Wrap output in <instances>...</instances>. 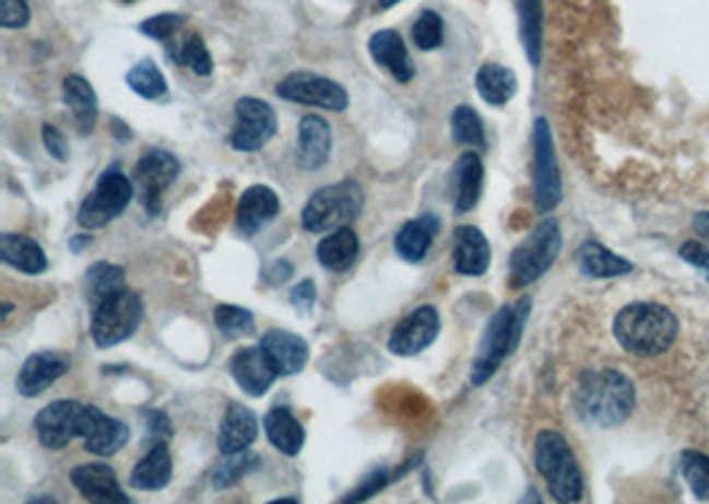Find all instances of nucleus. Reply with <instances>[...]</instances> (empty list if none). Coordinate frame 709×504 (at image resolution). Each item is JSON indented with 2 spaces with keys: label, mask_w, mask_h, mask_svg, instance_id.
Masks as SVG:
<instances>
[{
  "label": "nucleus",
  "mask_w": 709,
  "mask_h": 504,
  "mask_svg": "<svg viewBox=\"0 0 709 504\" xmlns=\"http://www.w3.org/2000/svg\"><path fill=\"white\" fill-rule=\"evenodd\" d=\"M126 83L135 96L150 98V102H157V98H163L168 93V83H165L163 72H159V67L152 59L139 61L133 70H128Z\"/></svg>",
  "instance_id": "nucleus-36"
},
{
  "label": "nucleus",
  "mask_w": 709,
  "mask_h": 504,
  "mask_svg": "<svg viewBox=\"0 0 709 504\" xmlns=\"http://www.w3.org/2000/svg\"><path fill=\"white\" fill-rule=\"evenodd\" d=\"M144 420H146V435L152 438V444H157V441H165L168 435H173V422L165 412L150 409V412H144Z\"/></svg>",
  "instance_id": "nucleus-47"
},
{
  "label": "nucleus",
  "mask_w": 709,
  "mask_h": 504,
  "mask_svg": "<svg viewBox=\"0 0 709 504\" xmlns=\"http://www.w3.org/2000/svg\"><path fill=\"white\" fill-rule=\"evenodd\" d=\"M289 277H293V266L285 263V260H280V266H271L267 271L269 284H285Z\"/></svg>",
  "instance_id": "nucleus-50"
},
{
  "label": "nucleus",
  "mask_w": 709,
  "mask_h": 504,
  "mask_svg": "<svg viewBox=\"0 0 709 504\" xmlns=\"http://www.w3.org/2000/svg\"><path fill=\"white\" fill-rule=\"evenodd\" d=\"M452 260L462 277H481L492 263L489 239L476 226H458L452 234Z\"/></svg>",
  "instance_id": "nucleus-21"
},
{
  "label": "nucleus",
  "mask_w": 709,
  "mask_h": 504,
  "mask_svg": "<svg viewBox=\"0 0 709 504\" xmlns=\"http://www.w3.org/2000/svg\"><path fill=\"white\" fill-rule=\"evenodd\" d=\"M280 215V197L274 189L258 184L245 191L237 204V228L243 234H258Z\"/></svg>",
  "instance_id": "nucleus-23"
},
{
  "label": "nucleus",
  "mask_w": 709,
  "mask_h": 504,
  "mask_svg": "<svg viewBox=\"0 0 709 504\" xmlns=\"http://www.w3.org/2000/svg\"><path fill=\"white\" fill-rule=\"evenodd\" d=\"M369 56L375 59V65L391 72L397 83L404 85L415 78V61H412L404 46V37L397 30H380V33L369 37Z\"/></svg>",
  "instance_id": "nucleus-22"
},
{
  "label": "nucleus",
  "mask_w": 709,
  "mask_h": 504,
  "mask_svg": "<svg viewBox=\"0 0 709 504\" xmlns=\"http://www.w3.org/2000/svg\"><path fill=\"white\" fill-rule=\"evenodd\" d=\"M388 478H391V476H388V468L373 470L365 478V481L359 483V487L351 491L348 496H343V502L351 504V502H365V500H369V496H375V494H378V491H383V487L388 483Z\"/></svg>",
  "instance_id": "nucleus-45"
},
{
  "label": "nucleus",
  "mask_w": 709,
  "mask_h": 504,
  "mask_svg": "<svg viewBox=\"0 0 709 504\" xmlns=\"http://www.w3.org/2000/svg\"><path fill=\"white\" fill-rule=\"evenodd\" d=\"M40 136H43V146L48 149V154H51L54 160H59V163H67L70 160V144H67L64 133H61L59 128L54 126H43L40 128Z\"/></svg>",
  "instance_id": "nucleus-46"
},
{
  "label": "nucleus",
  "mask_w": 709,
  "mask_h": 504,
  "mask_svg": "<svg viewBox=\"0 0 709 504\" xmlns=\"http://www.w3.org/2000/svg\"><path fill=\"white\" fill-rule=\"evenodd\" d=\"M261 465V459H258V454L252 452H237V454H224V462L218 465V468L213 470V489L215 491H224L234 487V483L243 481L248 472H252Z\"/></svg>",
  "instance_id": "nucleus-38"
},
{
  "label": "nucleus",
  "mask_w": 709,
  "mask_h": 504,
  "mask_svg": "<svg viewBox=\"0 0 709 504\" xmlns=\"http://www.w3.org/2000/svg\"><path fill=\"white\" fill-rule=\"evenodd\" d=\"M681 258L686 260V263L694 266V269H699L701 273H707L709 279V247L699 245V242H686V245L681 247Z\"/></svg>",
  "instance_id": "nucleus-48"
},
{
  "label": "nucleus",
  "mask_w": 709,
  "mask_h": 504,
  "mask_svg": "<svg viewBox=\"0 0 709 504\" xmlns=\"http://www.w3.org/2000/svg\"><path fill=\"white\" fill-rule=\"evenodd\" d=\"M436 234H439V221L430 213H425L415 218V221H406L399 228L393 247H397L399 258L406 260V263H421V260H425V255H428L430 245H434Z\"/></svg>",
  "instance_id": "nucleus-26"
},
{
  "label": "nucleus",
  "mask_w": 709,
  "mask_h": 504,
  "mask_svg": "<svg viewBox=\"0 0 709 504\" xmlns=\"http://www.w3.org/2000/svg\"><path fill=\"white\" fill-rule=\"evenodd\" d=\"M481 189H484V163L478 152H465L454 163V210L462 215L476 208Z\"/></svg>",
  "instance_id": "nucleus-30"
},
{
  "label": "nucleus",
  "mask_w": 709,
  "mask_h": 504,
  "mask_svg": "<svg viewBox=\"0 0 709 504\" xmlns=\"http://www.w3.org/2000/svg\"><path fill=\"white\" fill-rule=\"evenodd\" d=\"M276 96L285 98V102L306 104V107H319L327 112H345L351 104L348 91H345L341 83L314 72L287 74V78L276 85Z\"/></svg>",
  "instance_id": "nucleus-10"
},
{
  "label": "nucleus",
  "mask_w": 709,
  "mask_h": 504,
  "mask_svg": "<svg viewBox=\"0 0 709 504\" xmlns=\"http://www.w3.org/2000/svg\"><path fill=\"white\" fill-rule=\"evenodd\" d=\"M439 332H441L439 310L434 306H421L393 327L391 338H388V351H391L393 356H402V359L417 356V353H423L425 348L434 345V340L439 338Z\"/></svg>",
  "instance_id": "nucleus-14"
},
{
  "label": "nucleus",
  "mask_w": 709,
  "mask_h": 504,
  "mask_svg": "<svg viewBox=\"0 0 709 504\" xmlns=\"http://www.w3.org/2000/svg\"><path fill=\"white\" fill-rule=\"evenodd\" d=\"M168 56L173 61H176V65L187 67V70L200 74V78L213 74V59H211V54H208L205 40H202L200 35L181 37L176 46H168Z\"/></svg>",
  "instance_id": "nucleus-35"
},
{
  "label": "nucleus",
  "mask_w": 709,
  "mask_h": 504,
  "mask_svg": "<svg viewBox=\"0 0 709 504\" xmlns=\"http://www.w3.org/2000/svg\"><path fill=\"white\" fill-rule=\"evenodd\" d=\"M229 372L232 377L237 379L239 388L252 398L267 396L271 385H274V379L280 377V372L274 370V364H271V359L261 345L239 348L229 361Z\"/></svg>",
  "instance_id": "nucleus-15"
},
{
  "label": "nucleus",
  "mask_w": 709,
  "mask_h": 504,
  "mask_svg": "<svg viewBox=\"0 0 709 504\" xmlns=\"http://www.w3.org/2000/svg\"><path fill=\"white\" fill-rule=\"evenodd\" d=\"M173 478V457L165 441L152 444V449L135 462L131 472V487L141 491H159L170 483Z\"/></svg>",
  "instance_id": "nucleus-28"
},
{
  "label": "nucleus",
  "mask_w": 709,
  "mask_h": 504,
  "mask_svg": "<svg viewBox=\"0 0 709 504\" xmlns=\"http://www.w3.org/2000/svg\"><path fill=\"white\" fill-rule=\"evenodd\" d=\"M677 316L659 303H630L614 319L616 342L638 359L662 356L677 340Z\"/></svg>",
  "instance_id": "nucleus-1"
},
{
  "label": "nucleus",
  "mask_w": 709,
  "mask_h": 504,
  "mask_svg": "<svg viewBox=\"0 0 709 504\" xmlns=\"http://www.w3.org/2000/svg\"><path fill=\"white\" fill-rule=\"evenodd\" d=\"M141 319H144V303L135 292L126 288L94 308L91 338L98 348H115L133 338L135 329L141 327Z\"/></svg>",
  "instance_id": "nucleus-7"
},
{
  "label": "nucleus",
  "mask_w": 709,
  "mask_h": 504,
  "mask_svg": "<svg viewBox=\"0 0 709 504\" xmlns=\"http://www.w3.org/2000/svg\"><path fill=\"white\" fill-rule=\"evenodd\" d=\"M476 91L489 107H505L516 96L518 78L503 65H484L476 74Z\"/></svg>",
  "instance_id": "nucleus-33"
},
{
  "label": "nucleus",
  "mask_w": 709,
  "mask_h": 504,
  "mask_svg": "<svg viewBox=\"0 0 709 504\" xmlns=\"http://www.w3.org/2000/svg\"><path fill=\"white\" fill-rule=\"evenodd\" d=\"M70 356L59 351H38L24 359L20 375H16V390L24 398H35L46 394L59 377L70 372Z\"/></svg>",
  "instance_id": "nucleus-17"
},
{
  "label": "nucleus",
  "mask_w": 709,
  "mask_h": 504,
  "mask_svg": "<svg viewBox=\"0 0 709 504\" xmlns=\"http://www.w3.org/2000/svg\"><path fill=\"white\" fill-rule=\"evenodd\" d=\"M289 301H293V306L298 308L300 314H308V310L314 308V303H317V284H314L311 279H304L298 288L289 292Z\"/></svg>",
  "instance_id": "nucleus-49"
},
{
  "label": "nucleus",
  "mask_w": 709,
  "mask_h": 504,
  "mask_svg": "<svg viewBox=\"0 0 709 504\" xmlns=\"http://www.w3.org/2000/svg\"><path fill=\"white\" fill-rule=\"evenodd\" d=\"M234 117H237V122H234L229 144L232 149H237V152H258V149L267 146L276 136V130H280V120H276L274 109H271L263 98L243 96L237 102V107H234Z\"/></svg>",
  "instance_id": "nucleus-9"
},
{
  "label": "nucleus",
  "mask_w": 709,
  "mask_h": 504,
  "mask_svg": "<svg viewBox=\"0 0 709 504\" xmlns=\"http://www.w3.org/2000/svg\"><path fill=\"white\" fill-rule=\"evenodd\" d=\"M85 412H88V403L70 401V398L43 407L35 414V433H38L43 449L59 452L80 438L85 425Z\"/></svg>",
  "instance_id": "nucleus-11"
},
{
  "label": "nucleus",
  "mask_w": 709,
  "mask_h": 504,
  "mask_svg": "<svg viewBox=\"0 0 709 504\" xmlns=\"http://www.w3.org/2000/svg\"><path fill=\"white\" fill-rule=\"evenodd\" d=\"M412 40L423 51H436L444 43V19L436 11H423L412 24Z\"/></svg>",
  "instance_id": "nucleus-42"
},
{
  "label": "nucleus",
  "mask_w": 709,
  "mask_h": 504,
  "mask_svg": "<svg viewBox=\"0 0 709 504\" xmlns=\"http://www.w3.org/2000/svg\"><path fill=\"white\" fill-rule=\"evenodd\" d=\"M258 438V417L245 403H229L218 427L221 454H237L250 449Z\"/></svg>",
  "instance_id": "nucleus-24"
},
{
  "label": "nucleus",
  "mask_w": 709,
  "mask_h": 504,
  "mask_svg": "<svg viewBox=\"0 0 709 504\" xmlns=\"http://www.w3.org/2000/svg\"><path fill=\"white\" fill-rule=\"evenodd\" d=\"M681 472L683 481L694 491L696 500H709V457L701 452H683L681 454Z\"/></svg>",
  "instance_id": "nucleus-41"
},
{
  "label": "nucleus",
  "mask_w": 709,
  "mask_h": 504,
  "mask_svg": "<svg viewBox=\"0 0 709 504\" xmlns=\"http://www.w3.org/2000/svg\"><path fill=\"white\" fill-rule=\"evenodd\" d=\"M529 310H532V297H521L516 306H503L486 325L481 335L476 359L471 366V383L484 385L495 377L505 359L516 351L521 342L523 327H527Z\"/></svg>",
  "instance_id": "nucleus-3"
},
{
  "label": "nucleus",
  "mask_w": 709,
  "mask_h": 504,
  "mask_svg": "<svg viewBox=\"0 0 709 504\" xmlns=\"http://www.w3.org/2000/svg\"><path fill=\"white\" fill-rule=\"evenodd\" d=\"M560 253V226L556 218H545L510 255V284L529 288L556 263Z\"/></svg>",
  "instance_id": "nucleus-6"
},
{
  "label": "nucleus",
  "mask_w": 709,
  "mask_h": 504,
  "mask_svg": "<svg viewBox=\"0 0 709 504\" xmlns=\"http://www.w3.org/2000/svg\"><path fill=\"white\" fill-rule=\"evenodd\" d=\"M91 245V236L88 234H78L75 239H72V250L80 253L83 250V247H88Z\"/></svg>",
  "instance_id": "nucleus-52"
},
{
  "label": "nucleus",
  "mask_w": 709,
  "mask_h": 504,
  "mask_svg": "<svg viewBox=\"0 0 709 504\" xmlns=\"http://www.w3.org/2000/svg\"><path fill=\"white\" fill-rule=\"evenodd\" d=\"M534 465L540 476L545 478L553 500L558 502H579L582 500V472L575 459V452L566 444V438L556 431H542L534 441Z\"/></svg>",
  "instance_id": "nucleus-4"
},
{
  "label": "nucleus",
  "mask_w": 709,
  "mask_h": 504,
  "mask_svg": "<svg viewBox=\"0 0 709 504\" xmlns=\"http://www.w3.org/2000/svg\"><path fill=\"white\" fill-rule=\"evenodd\" d=\"M261 348L267 351V356L274 364V370L280 372V377L298 375L306 370L311 348L300 335L287 332V329H269L261 338Z\"/></svg>",
  "instance_id": "nucleus-20"
},
{
  "label": "nucleus",
  "mask_w": 709,
  "mask_h": 504,
  "mask_svg": "<svg viewBox=\"0 0 709 504\" xmlns=\"http://www.w3.org/2000/svg\"><path fill=\"white\" fill-rule=\"evenodd\" d=\"M378 3H380V9H391V5H397L399 0H378Z\"/></svg>",
  "instance_id": "nucleus-53"
},
{
  "label": "nucleus",
  "mask_w": 709,
  "mask_h": 504,
  "mask_svg": "<svg viewBox=\"0 0 709 504\" xmlns=\"http://www.w3.org/2000/svg\"><path fill=\"white\" fill-rule=\"evenodd\" d=\"M577 412L593 427H616L633 414L635 385L616 370L584 372L577 385Z\"/></svg>",
  "instance_id": "nucleus-2"
},
{
  "label": "nucleus",
  "mask_w": 709,
  "mask_h": 504,
  "mask_svg": "<svg viewBox=\"0 0 709 504\" xmlns=\"http://www.w3.org/2000/svg\"><path fill=\"white\" fill-rule=\"evenodd\" d=\"M122 3H133V0H122Z\"/></svg>",
  "instance_id": "nucleus-54"
},
{
  "label": "nucleus",
  "mask_w": 709,
  "mask_h": 504,
  "mask_svg": "<svg viewBox=\"0 0 709 504\" xmlns=\"http://www.w3.org/2000/svg\"><path fill=\"white\" fill-rule=\"evenodd\" d=\"M332 152V128L324 117L306 115L298 126L295 141V163L300 171H319L327 165Z\"/></svg>",
  "instance_id": "nucleus-19"
},
{
  "label": "nucleus",
  "mask_w": 709,
  "mask_h": 504,
  "mask_svg": "<svg viewBox=\"0 0 709 504\" xmlns=\"http://www.w3.org/2000/svg\"><path fill=\"white\" fill-rule=\"evenodd\" d=\"M72 487L80 491V496L88 502L96 504H128L131 496L126 494L117 481L115 470L109 465L102 462H91V465H80L70 472Z\"/></svg>",
  "instance_id": "nucleus-18"
},
{
  "label": "nucleus",
  "mask_w": 709,
  "mask_h": 504,
  "mask_svg": "<svg viewBox=\"0 0 709 504\" xmlns=\"http://www.w3.org/2000/svg\"><path fill=\"white\" fill-rule=\"evenodd\" d=\"M0 24L5 30H20L29 24L27 0H0Z\"/></svg>",
  "instance_id": "nucleus-44"
},
{
  "label": "nucleus",
  "mask_w": 709,
  "mask_h": 504,
  "mask_svg": "<svg viewBox=\"0 0 709 504\" xmlns=\"http://www.w3.org/2000/svg\"><path fill=\"white\" fill-rule=\"evenodd\" d=\"M135 184H139L141 199L150 215H157L163 210V195L170 184H176L181 163L165 149H150L135 165Z\"/></svg>",
  "instance_id": "nucleus-13"
},
{
  "label": "nucleus",
  "mask_w": 709,
  "mask_h": 504,
  "mask_svg": "<svg viewBox=\"0 0 709 504\" xmlns=\"http://www.w3.org/2000/svg\"><path fill=\"white\" fill-rule=\"evenodd\" d=\"M534 204L540 213H551L560 202V173L553 146V133L545 117L534 122Z\"/></svg>",
  "instance_id": "nucleus-12"
},
{
  "label": "nucleus",
  "mask_w": 709,
  "mask_h": 504,
  "mask_svg": "<svg viewBox=\"0 0 709 504\" xmlns=\"http://www.w3.org/2000/svg\"><path fill=\"white\" fill-rule=\"evenodd\" d=\"M579 271L590 279H612V277H625V273L633 271L630 260L614 255L608 247H603L601 242L590 239L579 247L577 253Z\"/></svg>",
  "instance_id": "nucleus-32"
},
{
  "label": "nucleus",
  "mask_w": 709,
  "mask_h": 504,
  "mask_svg": "<svg viewBox=\"0 0 709 504\" xmlns=\"http://www.w3.org/2000/svg\"><path fill=\"white\" fill-rule=\"evenodd\" d=\"M518 11H521V37L523 46H527V56L537 67L542 43V5L540 0H518Z\"/></svg>",
  "instance_id": "nucleus-39"
},
{
  "label": "nucleus",
  "mask_w": 709,
  "mask_h": 504,
  "mask_svg": "<svg viewBox=\"0 0 709 504\" xmlns=\"http://www.w3.org/2000/svg\"><path fill=\"white\" fill-rule=\"evenodd\" d=\"M120 290H126V271L120 266L94 263L85 271V295L94 308Z\"/></svg>",
  "instance_id": "nucleus-34"
},
{
  "label": "nucleus",
  "mask_w": 709,
  "mask_h": 504,
  "mask_svg": "<svg viewBox=\"0 0 709 504\" xmlns=\"http://www.w3.org/2000/svg\"><path fill=\"white\" fill-rule=\"evenodd\" d=\"M0 258H3L5 266L29 273V277H38V273L48 269L46 253H43V247L33 236L3 234L0 236Z\"/></svg>",
  "instance_id": "nucleus-29"
},
{
  "label": "nucleus",
  "mask_w": 709,
  "mask_h": 504,
  "mask_svg": "<svg viewBox=\"0 0 709 504\" xmlns=\"http://www.w3.org/2000/svg\"><path fill=\"white\" fill-rule=\"evenodd\" d=\"M362 208H365L362 186L356 180H341V184H330L324 189L314 191L306 202L304 215H300V223L311 234L335 232V228L354 223Z\"/></svg>",
  "instance_id": "nucleus-5"
},
{
  "label": "nucleus",
  "mask_w": 709,
  "mask_h": 504,
  "mask_svg": "<svg viewBox=\"0 0 709 504\" xmlns=\"http://www.w3.org/2000/svg\"><path fill=\"white\" fill-rule=\"evenodd\" d=\"M694 228H696V232H699L701 236H707V239H709V213H701V215H696V221H694Z\"/></svg>",
  "instance_id": "nucleus-51"
},
{
  "label": "nucleus",
  "mask_w": 709,
  "mask_h": 504,
  "mask_svg": "<svg viewBox=\"0 0 709 504\" xmlns=\"http://www.w3.org/2000/svg\"><path fill=\"white\" fill-rule=\"evenodd\" d=\"M452 139L454 144L465 146V149H486V133H484V122H481L478 112L468 104H462L452 112Z\"/></svg>",
  "instance_id": "nucleus-37"
},
{
  "label": "nucleus",
  "mask_w": 709,
  "mask_h": 504,
  "mask_svg": "<svg viewBox=\"0 0 709 504\" xmlns=\"http://www.w3.org/2000/svg\"><path fill=\"white\" fill-rule=\"evenodd\" d=\"M181 27H184L181 14H157L141 24V33L154 37V40H168V37L176 35Z\"/></svg>",
  "instance_id": "nucleus-43"
},
{
  "label": "nucleus",
  "mask_w": 709,
  "mask_h": 504,
  "mask_svg": "<svg viewBox=\"0 0 709 504\" xmlns=\"http://www.w3.org/2000/svg\"><path fill=\"white\" fill-rule=\"evenodd\" d=\"M133 202V180L120 173L117 167H109L98 176L94 191L85 197V202L78 210V223L83 228H102L122 210Z\"/></svg>",
  "instance_id": "nucleus-8"
},
{
  "label": "nucleus",
  "mask_w": 709,
  "mask_h": 504,
  "mask_svg": "<svg viewBox=\"0 0 709 504\" xmlns=\"http://www.w3.org/2000/svg\"><path fill=\"white\" fill-rule=\"evenodd\" d=\"M61 102L67 104V109L72 112V120L80 133H91L98 120V98L91 83L80 74H70L61 83Z\"/></svg>",
  "instance_id": "nucleus-27"
},
{
  "label": "nucleus",
  "mask_w": 709,
  "mask_h": 504,
  "mask_svg": "<svg viewBox=\"0 0 709 504\" xmlns=\"http://www.w3.org/2000/svg\"><path fill=\"white\" fill-rule=\"evenodd\" d=\"M263 431H267L271 446L285 454V457H298L306 444L304 422L289 412V407L271 409V412L263 417Z\"/></svg>",
  "instance_id": "nucleus-25"
},
{
  "label": "nucleus",
  "mask_w": 709,
  "mask_h": 504,
  "mask_svg": "<svg viewBox=\"0 0 709 504\" xmlns=\"http://www.w3.org/2000/svg\"><path fill=\"white\" fill-rule=\"evenodd\" d=\"M356 258H359V236L348 226L335 228L317 245V260L327 271H348L356 263Z\"/></svg>",
  "instance_id": "nucleus-31"
},
{
  "label": "nucleus",
  "mask_w": 709,
  "mask_h": 504,
  "mask_svg": "<svg viewBox=\"0 0 709 504\" xmlns=\"http://www.w3.org/2000/svg\"><path fill=\"white\" fill-rule=\"evenodd\" d=\"M215 327L224 338L243 340L256 335V316L248 308L239 306H218L215 308Z\"/></svg>",
  "instance_id": "nucleus-40"
},
{
  "label": "nucleus",
  "mask_w": 709,
  "mask_h": 504,
  "mask_svg": "<svg viewBox=\"0 0 709 504\" xmlns=\"http://www.w3.org/2000/svg\"><path fill=\"white\" fill-rule=\"evenodd\" d=\"M80 438H83L85 452L96 454V457H115L128 444V438H131V427L117 420V417L102 412L94 403H88Z\"/></svg>",
  "instance_id": "nucleus-16"
}]
</instances>
